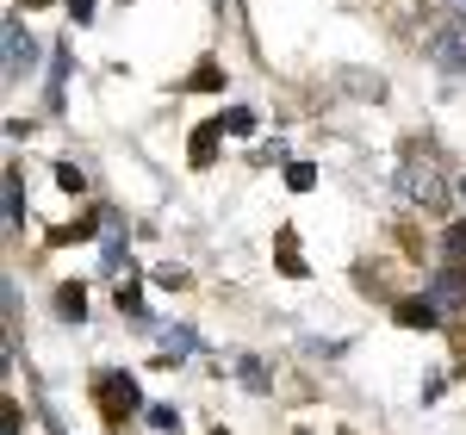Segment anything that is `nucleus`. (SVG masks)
<instances>
[{"instance_id":"obj_1","label":"nucleus","mask_w":466,"mask_h":435,"mask_svg":"<svg viewBox=\"0 0 466 435\" xmlns=\"http://www.w3.org/2000/svg\"><path fill=\"white\" fill-rule=\"evenodd\" d=\"M423 56L448 75H466V19H430L423 25Z\"/></svg>"},{"instance_id":"obj_2","label":"nucleus","mask_w":466,"mask_h":435,"mask_svg":"<svg viewBox=\"0 0 466 435\" xmlns=\"http://www.w3.org/2000/svg\"><path fill=\"white\" fill-rule=\"evenodd\" d=\"M398 193L410 199V206H441V175H435V162H423V156H410L404 162V175H398Z\"/></svg>"},{"instance_id":"obj_3","label":"nucleus","mask_w":466,"mask_h":435,"mask_svg":"<svg viewBox=\"0 0 466 435\" xmlns=\"http://www.w3.org/2000/svg\"><path fill=\"white\" fill-rule=\"evenodd\" d=\"M100 404H106V417H131L144 404V392H137L131 373H100Z\"/></svg>"},{"instance_id":"obj_4","label":"nucleus","mask_w":466,"mask_h":435,"mask_svg":"<svg viewBox=\"0 0 466 435\" xmlns=\"http://www.w3.org/2000/svg\"><path fill=\"white\" fill-rule=\"evenodd\" d=\"M37 69V44L25 37V25L19 19H6V81H19V75Z\"/></svg>"},{"instance_id":"obj_5","label":"nucleus","mask_w":466,"mask_h":435,"mask_svg":"<svg viewBox=\"0 0 466 435\" xmlns=\"http://www.w3.org/2000/svg\"><path fill=\"white\" fill-rule=\"evenodd\" d=\"M435 318H441V311H435V305H417V298L398 305V324L404 329H435Z\"/></svg>"},{"instance_id":"obj_6","label":"nucleus","mask_w":466,"mask_h":435,"mask_svg":"<svg viewBox=\"0 0 466 435\" xmlns=\"http://www.w3.org/2000/svg\"><path fill=\"white\" fill-rule=\"evenodd\" d=\"M435 298H441L448 311H461L466 305V274H435Z\"/></svg>"},{"instance_id":"obj_7","label":"nucleus","mask_w":466,"mask_h":435,"mask_svg":"<svg viewBox=\"0 0 466 435\" xmlns=\"http://www.w3.org/2000/svg\"><path fill=\"white\" fill-rule=\"evenodd\" d=\"M218 137H224V125H199V131H193V162H199V168L218 156Z\"/></svg>"},{"instance_id":"obj_8","label":"nucleus","mask_w":466,"mask_h":435,"mask_svg":"<svg viewBox=\"0 0 466 435\" xmlns=\"http://www.w3.org/2000/svg\"><path fill=\"white\" fill-rule=\"evenodd\" d=\"M162 342H168V361H180V355H193V349H199V336H193L187 324H168V329H162Z\"/></svg>"},{"instance_id":"obj_9","label":"nucleus","mask_w":466,"mask_h":435,"mask_svg":"<svg viewBox=\"0 0 466 435\" xmlns=\"http://www.w3.org/2000/svg\"><path fill=\"white\" fill-rule=\"evenodd\" d=\"M6 224L13 230L25 224V187H19V175H6Z\"/></svg>"},{"instance_id":"obj_10","label":"nucleus","mask_w":466,"mask_h":435,"mask_svg":"<svg viewBox=\"0 0 466 435\" xmlns=\"http://www.w3.org/2000/svg\"><path fill=\"white\" fill-rule=\"evenodd\" d=\"M56 311H63L69 324H81V318H87V298H81V287H63V292H56Z\"/></svg>"},{"instance_id":"obj_11","label":"nucleus","mask_w":466,"mask_h":435,"mask_svg":"<svg viewBox=\"0 0 466 435\" xmlns=\"http://www.w3.org/2000/svg\"><path fill=\"white\" fill-rule=\"evenodd\" d=\"M218 125H224L230 137H249V131H255V112H249V106H230L224 118H218Z\"/></svg>"},{"instance_id":"obj_12","label":"nucleus","mask_w":466,"mask_h":435,"mask_svg":"<svg viewBox=\"0 0 466 435\" xmlns=\"http://www.w3.org/2000/svg\"><path fill=\"white\" fill-rule=\"evenodd\" d=\"M342 87H355V94H373V100L386 94V81H380V75H360V69H342Z\"/></svg>"},{"instance_id":"obj_13","label":"nucleus","mask_w":466,"mask_h":435,"mask_svg":"<svg viewBox=\"0 0 466 435\" xmlns=\"http://www.w3.org/2000/svg\"><path fill=\"white\" fill-rule=\"evenodd\" d=\"M280 274L305 280V261H299V249H292V230H280Z\"/></svg>"},{"instance_id":"obj_14","label":"nucleus","mask_w":466,"mask_h":435,"mask_svg":"<svg viewBox=\"0 0 466 435\" xmlns=\"http://www.w3.org/2000/svg\"><path fill=\"white\" fill-rule=\"evenodd\" d=\"M287 187H292V193H311V187H318V168H311V162H292V168H287Z\"/></svg>"},{"instance_id":"obj_15","label":"nucleus","mask_w":466,"mask_h":435,"mask_svg":"<svg viewBox=\"0 0 466 435\" xmlns=\"http://www.w3.org/2000/svg\"><path fill=\"white\" fill-rule=\"evenodd\" d=\"M237 373H243V379H249L255 392H268V367L255 361V355H243V361H237Z\"/></svg>"},{"instance_id":"obj_16","label":"nucleus","mask_w":466,"mask_h":435,"mask_svg":"<svg viewBox=\"0 0 466 435\" xmlns=\"http://www.w3.org/2000/svg\"><path fill=\"white\" fill-rule=\"evenodd\" d=\"M118 311H125V318H144V292L131 287V280L118 287Z\"/></svg>"},{"instance_id":"obj_17","label":"nucleus","mask_w":466,"mask_h":435,"mask_svg":"<svg viewBox=\"0 0 466 435\" xmlns=\"http://www.w3.org/2000/svg\"><path fill=\"white\" fill-rule=\"evenodd\" d=\"M149 430L175 435V430H180V410H168V404H156V410H149Z\"/></svg>"},{"instance_id":"obj_18","label":"nucleus","mask_w":466,"mask_h":435,"mask_svg":"<svg viewBox=\"0 0 466 435\" xmlns=\"http://www.w3.org/2000/svg\"><path fill=\"white\" fill-rule=\"evenodd\" d=\"M56 187H63V193H75V199H81V193H87V181H81V168H69V162H63V168H56Z\"/></svg>"},{"instance_id":"obj_19","label":"nucleus","mask_w":466,"mask_h":435,"mask_svg":"<svg viewBox=\"0 0 466 435\" xmlns=\"http://www.w3.org/2000/svg\"><path fill=\"white\" fill-rule=\"evenodd\" d=\"M448 249H454V255L466 261V224H454V230H448Z\"/></svg>"},{"instance_id":"obj_20","label":"nucleus","mask_w":466,"mask_h":435,"mask_svg":"<svg viewBox=\"0 0 466 435\" xmlns=\"http://www.w3.org/2000/svg\"><path fill=\"white\" fill-rule=\"evenodd\" d=\"M69 13H75V25H87L94 19V0H69Z\"/></svg>"},{"instance_id":"obj_21","label":"nucleus","mask_w":466,"mask_h":435,"mask_svg":"<svg viewBox=\"0 0 466 435\" xmlns=\"http://www.w3.org/2000/svg\"><path fill=\"white\" fill-rule=\"evenodd\" d=\"M25 6H44V0H25Z\"/></svg>"},{"instance_id":"obj_22","label":"nucleus","mask_w":466,"mask_h":435,"mask_svg":"<svg viewBox=\"0 0 466 435\" xmlns=\"http://www.w3.org/2000/svg\"><path fill=\"white\" fill-rule=\"evenodd\" d=\"M454 6H461V13H466V0H454Z\"/></svg>"},{"instance_id":"obj_23","label":"nucleus","mask_w":466,"mask_h":435,"mask_svg":"<svg viewBox=\"0 0 466 435\" xmlns=\"http://www.w3.org/2000/svg\"><path fill=\"white\" fill-rule=\"evenodd\" d=\"M461 193H466V187H461Z\"/></svg>"}]
</instances>
